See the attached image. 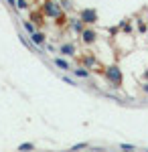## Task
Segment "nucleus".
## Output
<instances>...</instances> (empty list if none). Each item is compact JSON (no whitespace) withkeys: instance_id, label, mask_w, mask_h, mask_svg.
I'll list each match as a JSON object with an SVG mask.
<instances>
[{"instance_id":"1","label":"nucleus","mask_w":148,"mask_h":152,"mask_svg":"<svg viewBox=\"0 0 148 152\" xmlns=\"http://www.w3.org/2000/svg\"><path fill=\"white\" fill-rule=\"evenodd\" d=\"M103 77L108 79V83L114 87V89H120L122 87V83H124V75H122V69L118 67V65H108L106 69H103Z\"/></svg>"},{"instance_id":"2","label":"nucleus","mask_w":148,"mask_h":152,"mask_svg":"<svg viewBox=\"0 0 148 152\" xmlns=\"http://www.w3.org/2000/svg\"><path fill=\"white\" fill-rule=\"evenodd\" d=\"M41 10L45 12L47 18H57L59 14L63 12V6H61V2H55V0H43Z\"/></svg>"},{"instance_id":"3","label":"nucleus","mask_w":148,"mask_h":152,"mask_svg":"<svg viewBox=\"0 0 148 152\" xmlns=\"http://www.w3.org/2000/svg\"><path fill=\"white\" fill-rule=\"evenodd\" d=\"M79 39H81V43H83L85 47H91V45H95V43H97L100 35H97V31H95V28H91V26H85V28L81 31Z\"/></svg>"},{"instance_id":"4","label":"nucleus","mask_w":148,"mask_h":152,"mask_svg":"<svg viewBox=\"0 0 148 152\" xmlns=\"http://www.w3.org/2000/svg\"><path fill=\"white\" fill-rule=\"evenodd\" d=\"M79 18L87 24V26H91V24L97 23V10H95V8H81L79 10Z\"/></svg>"},{"instance_id":"5","label":"nucleus","mask_w":148,"mask_h":152,"mask_svg":"<svg viewBox=\"0 0 148 152\" xmlns=\"http://www.w3.org/2000/svg\"><path fill=\"white\" fill-rule=\"evenodd\" d=\"M57 53H61L63 57H77V47H75V43L67 41V43H61L59 45Z\"/></svg>"},{"instance_id":"6","label":"nucleus","mask_w":148,"mask_h":152,"mask_svg":"<svg viewBox=\"0 0 148 152\" xmlns=\"http://www.w3.org/2000/svg\"><path fill=\"white\" fill-rule=\"evenodd\" d=\"M77 61H79V65H83V67H87L89 71H93L100 63H97V59H95V55H91V53H87V55H81V57H77Z\"/></svg>"},{"instance_id":"7","label":"nucleus","mask_w":148,"mask_h":152,"mask_svg":"<svg viewBox=\"0 0 148 152\" xmlns=\"http://www.w3.org/2000/svg\"><path fill=\"white\" fill-rule=\"evenodd\" d=\"M67 26H69V28H71V31H73V33H75L77 37H79V35H81V31H83L87 24L83 23L79 16H75V18H69V24H67Z\"/></svg>"},{"instance_id":"8","label":"nucleus","mask_w":148,"mask_h":152,"mask_svg":"<svg viewBox=\"0 0 148 152\" xmlns=\"http://www.w3.org/2000/svg\"><path fill=\"white\" fill-rule=\"evenodd\" d=\"M29 37H31V43H33V45H37V47L47 45V35L43 33V31H34L33 35H29Z\"/></svg>"},{"instance_id":"9","label":"nucleus","mask_w":148,"mask_h":152,"mask_svg":"<svg viewBox=\"0 0 148 152\" xmlns=\"http://www.w3.org/2000/svg\"><path fill=\"white\" fill-rule=\"evenodd\" d=\"M71 73H73L77 79H89V75H91V71L87 69V67H83V65H79V67H73V69H71Z\"/></svg>"},{"instance_id":"10","label":"nucleus","mask_w":148,"mask_h":152,"mask_svg":"<svg viewBox=\"0 0 148 152\" xmlns=\"http://www.w3.org/2000/svg\"><path fill=\"white\" fill-rule=\"evenodd\" d=\"M53 63L57 65L59 69H63V71H65V73H67V71H71V69H73V67H71V63H69V61H67V57H63V55H61V57H55V59H53Z\"/></svg>"},{"instance_id":"11","label":"nucleus","mask_w":148,"mask_h":152,"mask_svg":"<svg viewBox=\"0 0 148 152\" xmlns=\"http://www.w3.org/2000/svg\"><path fill=\"white\" fill-rule=\"evenodd\" d=\"M45 12L43 10H37V12H31V20H33L34 24H37V26H43V24H45Z\"/></svg>"},{"instance_id":"12","label":"nucleus","mask_w":148,"mask_h":152,"mask_svg":"<svg viewBox=\"0 0 148 152\" xmlns=\"http://www.w3.org/2000/svg\"><path fill=\"white\" fill-rule=\"evenodd\" d=\"M120 31H122L124 35H130V33H132V23H130V18L120 20Z\"/></svg>"},{"instance_id":"13","label":"nucleus","mask_w":148,"mask_h":152,"mask_svg":"<svg viewBox=\"0 0 148 152\" xmlns=\"http://www.w3.org/2000/svg\"><path fill=\"white\" fill-rule=\"evenodd\" d=\"M23 28L29 33V35H33L34 31H39V26H37V24H34L31 18H29V20H23Z\"/></svg>"},{"instance_id":"14","label":"nucleus","mask_w":148,"mask_h":152,"mask_svg":"<svg viewBox=\"0 0 148 152\" xmlns=\"http://www.w3.org/2000/svg\"><path fill=\"white\" fill-rule=\"evenodd\" d=\"M55 24H57L59 28H63V26H67V24H69V16L65 14V12H61V14H59L57 18H55Z\"/></svg>"},{"instance_id":"15","label":"nucleus","mask_w":148,"mask_h":152,"mask_svg":"<svg viewBox=\"0 0 148 152\" xmlns=\"http://www.w3.org/2000/svg\"><path fill=\"white\" fill-rule=\"evenodd\" d=\"M31 0H16V8L18 10H31Z\"/></svg>"},{"instance_id":"16","label":"nucleus","mask_w":148,"mask_h":152,"mask_svg":"<svg viewBox=\"0 0 148 152\" xmlns=\"http://www.w3.org/2000/svg\"><path fill=\"white\" fill-rule=\"evenodd\" d=\"M16 150H21V152L34 150V144H33V142H23V144H18V148H16Z\"/></svg>"},{"instance_id":"17","label":"nucleus","mask_w":148,"mask_h":152,"mask_svg":"<svg viewBox=\"0 0 148 152\" xmlns=\"http://www.w3.org/2000/svg\"><path fill=\"white\" fill-rule=\"evenodd\" d=\"M136 23H138V33H142V35H144V33L148 31V26L144 24V20H140V18H138Z\"/></svg>"},{"instance_id":"18","label":"nucleus","mask_w":148,"mask_h":152,"mask_svg":"<svg viewBox=\"0 0 148 152\" xmlns=\"http://www.w3.org/2000/svg\"><path fill=\"white\" fill-rule=\"evenodd\" d=\"M81 148H87V142H81V144H75L71 150H81Z\"/></svg>"},{"instance_id":"19","label":"nucleus","mask_w":148,"mask_h":152,"mask_svg":"<svg viewBox=\"0 0 148 152\" xmlns=\"http://www.w3.org/2000/svg\"><path fill=\"white\" fill-rule=\"evenodd\" d=\"M61 6H63L65 10H69V8H71V0H61Z\"/></svg>"},{"instance_id":"20","label":"nucleus","mask_w":148,"mask_h":152,"mask_svg":"<svg viewBox=\"0 0 148 152\" xmlns=\"http://www.w3.org/2000/svg\"><path fill=\"white\" fill-rule=\"evenodd\" d=\"M63 79H65L67 83H71V85H75V79H73V77H67V75H63Z\"/></svg>"},{"instance_id":"21","label":"nucleus","mask_w":148,"mask_h":152,"mask_svg":"<svg viewBox=\"0 0 148 152\" xmlns=\"http://www.w3.org/2000/svg\"><path fill=\"white\" fill-rule=\"evenodd\" d=\"M140 89H142L144 94H148V81H144V83H142V85H140Z\"/></svg>"},{"instance_id":"22","label":"nucleus","mask_w":148,"mask_h":152,"mask_svg":"<svg viewBox=\"0 0 148 152\" xmlns=\"http://www.w3.org/2000/svg\"><path fill=\"white\" fill-rule=\"evenodd\" d=\"M122 148H124V150H134V146H132V144H122Z\"/></svg>"},{"instance_id":"23","label":"nucleus","mask_w":148,"mask_h":152,"mask_svg":"<svg viewBox=\"0 0 148 152\" xmlns=\"http://www.w3.org/2000/svg\"><path fill=\"white\" fill-rule=\"evenodd\" d=\"M8 2V6H12V8H16V0H6Z\"/></svg>"},{"instance_id":"24","label":"nucleus","mask_w":148,"mask_h":152,"mask_svg":"<svg viewBox=\"0 0 148 152\" xmlns=\"http://www.w3.org/2000/svg\"><path fill=\"white\" fill-rule=\"evenodd\" d=\"M142 79H144V81H148V69L144 71V73H142Z\"/></svg>"}]
</instances>
